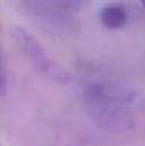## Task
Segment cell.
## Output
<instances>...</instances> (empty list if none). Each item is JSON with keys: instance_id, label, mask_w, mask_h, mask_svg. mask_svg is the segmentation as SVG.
<instances>
[{"instance_id": "obj_1", "label": "cell", "mask_w": 145, "mask_h": 146, "mask_svg": "<svg viewBox=\"0 0 145 146\" xmlns=\"http://www.w3.org/2000/svg\"><path fill=\"white\" fill-rule=\"evenodd\" d=\"M11 36L15 43L17 44V46L33 62L36 69L53 78L63 77L61 72L50 59V57L44 51V49L39 43V41L33 35H31L26 30H24L21 26H16L11 29Z\"/></svg>"}, {"instance_id": "obj_2", "label": "cell", "mask_w": 145, "mask_h": 146, "mask_svg": "<svg viewBox=\"0 0 145 146\" xmlns=\"http://www.w3.org/2000/svg\"><path fill=\"white\" fill-rule=\"evenodd\" d=\"M127 10L120 3H111L106 6L100 14V21L104 29L116 31L124 27L127 23Z\"/></svg>"}, {"instance_id": "obj_3", "label": "cell", "mask_w": 145, "mask_h": 146, "mask_svg": "<svg viewBox=\"0 0 145 146\" xmlns=\"http://www.w3.org/2000/svg\"><path fill=\"white\" fill-rule=\"evenodd\" d=\"M141 2H142V5H143V7H144L145 9V0H141Z\"/></svg>"}]
</instances>
